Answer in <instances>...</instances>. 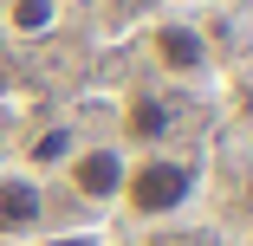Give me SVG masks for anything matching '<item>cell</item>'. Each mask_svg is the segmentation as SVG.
<instances>
[{
  "mask_svg": "<svg viewBox=\"0 0 253 246\" xmlns=\"http://www.w3.org/2000/svg\"><path fill=\"white\" fill-rule=\"evenodd\" d=\"M188 194H195V169H188V162H175V156H143V162L124 169V194H117V201H124L130 214H143V220H163V214L188 208Z\"/></svg>",
  "mask_w": 253,
  "mask_h": 246,
  "instance_id": "obj_1",
  "label": "cell"
},
{
  "mask_svg": "<svg viewBox=\"0 0 253 246\" xmlns=\"http://www.w3.org/2000/svg\"><path fill=\"white\" fill-rule=\"evenodd\" d=\"M72 188L84 194V201H117V194H124V156L111 149V142H91V149H72Z\"/></svg>",
  "mask_w": 253,
  "mask_h": 246,
  "instance_id": "obj_2",
  "label": "cell"
},
{
  "mask_svg": "<svg viewBox=\"0 0 253 246\" xmlns=\"http://www.w3.org/2000/svg\"><path fill=\"white\" fill-rule=\"evenodd\" d=\"M149 52H156V65H163V71L195 78L201 65H208V39H201L195 26H182V20H169V26H156V33H149Z\"/></svg>",
  "mask_w": 253,
  "mask_h": 246,
  "instance_id": "obj_3",
  "label": "cell"
},
{
  "mask_svg": "<svg viewBox=\"0 0 253 246\" xmlns=\"http://www.w3.org/2000/svg\"><path fill=\"white\" fill-rule=\"evenodd\" d=\"M45 214V194L33 175H0V233H26Z\"/></svg>",
  "mask_w": 253,
  "mask_h": 246,
  "instance_id": "obj_4",
  "label": "cell"
},
{
  "mask_svg": "<svg viewBox=\"0 0 253 246\" xmlns=\"http://www.w3.org/2000/svg\"><path fill=\"white\" fill-rule=\"evenodd\" d=\"M124 130H130L136 142H163V136L175 130V110L163 104V97H130V110H124Z\"/></svg>",
  "mask_w": 253,
  "mask_h": 246,
  "instance_id": "obj_5",
  "label": "cell"
},
{
  "mask_svg": "<svg viewBox=\"0 0 253 246\" xmlns=\"http://www.w3.org/2000/svg\"><path fill=\"white\" fill-rule=\"evenodd\" d=\"M59 20V0H13V26L20 33H45Z\"/></svg>",
  "mask_w": 253,
  "mask_h": 246,
  "instance_id": "obj_6",
  "label": "cell"
},
{
  "mask_svg": "<svg viewBox=\"0 0 253 246\" xmlns=\"http://www.w3.org/2000/svg\"><path fill=\"white\" fill-rule=\"evenodd\" d=\"M59 156H72V130H45V136L33 142V162L45 169V162H59Z\"/></svg>",
  "mask_w": 253,
  "mask_h": 246,
  "instance_id": "obj_7",
  "label": "cell"
},
{
  "mask_svg": "<svg viewBox=\"0 0 253 246\" xmlns=\"http://www.w3.org/2000/svg\"><path fill=\"white\" fill-rule=\"evenodd\" d=\"M175 246H214V240H208V233H195V240H175Z\"/></svg>",
  "mask_w": 253,
  "mask_h": 246,
  "instance_id": "obj_8",
  "label": "cell"
}]
</instances>
